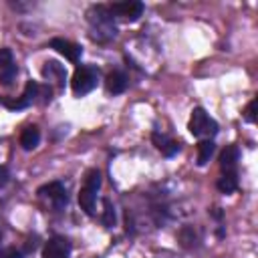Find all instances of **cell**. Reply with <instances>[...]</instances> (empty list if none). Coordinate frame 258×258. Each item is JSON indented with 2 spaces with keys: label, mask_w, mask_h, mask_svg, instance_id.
<instances>
[{
  "label": "cell",
  "mask_w": 258,
  "mask_h": 258,
  "mask_svg": "<svg viewBox=\"0 0 258 258\" xmlns=\"http://www.w3.org/2000/svg\"><path fill=\"white\" fill-rule=\"evenodd\" d=\"M218 189L222 194H234L238 189V175L236 173H224L220 179H218Z\"/></svg>",
  "instance_id": "9a60e30c"
},
{
  "label": "cell",
  "mask_w": 258,
  "mask_h": 258,
  "mask_svg": "<svg viewBox=\"0 0 258 258\" xmlns=\"http://www.w3.org/2000/svg\"><path fill=\"white\" fill-rule=\"evenodd\" d=\"M0 258H8L6 256V250H0Z\"/></svg>",
  "instance_id": "44dd1931"
},
{
  "label": "cell",
  "mask_w": 258,
  "mask_h": 258,
  "mask_svg": "<svg viewBox=\"0 0 258 258\" xmlns=\"http://www.w3.org/2000/svg\"><path fill=\"white\" fill-rule=\"evenodd\" d=\"M256 105H258V101L252 99V101L246 105V109H244V119H246L248 123H254V121H256Z\"/></svg>",
  "instance_id": "e0dca14e"
},
{
  "label": "cell",
  "mask_w": 258,
  "mask_h": 258,
  "mask_svg": "<svg viewBox=\"0 0 258 258\" xmlns=\"http://www.w3.org/2000/svg\"><path fill=\"white\" fill-rule=\"evenodd\" d=\"M97 81H99V71L95 67H89V64L77 67V71L73 75V81H71L73 93L77 97H83V95L91 93L97 87Z\"/></svg>",
  "instance_id": "277c9868"
},
{
  "label": "cell",
  "mask_w": 258,
  "mask_h": 258,
  "mask_svg": "<svg viewBox=\"0 0 258 258\" xmlns=\"http://www.w3.org/2000/svg\"><path fill=\"white\" fill-rule=\"evenodd\" d=\"M187 129L194 137H214L218 133V123L202 109V107H196L191 111V117H189V123H187Z\"/></svg>",
  "instance_id": "3957f363"
},
{
  "label": "cell",
  "mask_w": 258,
  "mask_h": 258,
  "mask_svg": "<svg viewBox=\"0 0 258 258\" xmlns=\"http://www.w3.org/2000/svg\"><path fill=\"white\" fill-rule=\"evenodd\" d=\"M238 157H240V151L236 145H228L222 155H220V167L224 173H236V163H238Z\"/></svg>",
  "instance_id": "30bf717a"
},
{
  "label": "cell",
  "mask_w": 258,
  "mask_h": 258,
  "mask_svg": "<svg viewBox=\"0 0 258 258\" xmlns=\"http://www.w3.org/2000/svg\"><path fill=\"white\" fill-rule=\"evenodd\" d=\"M103 226L105 228H113L115 226V222H117V214H115V208H113V204L105 198L103 200Z\"/></svg>",
  "instance_id": "2e32d148"
},
{
  "label": "cell",
  "mask_w": 258,
  "mask_h": 258,
  "mask_svg": "<svg viewBox=\"0 0 258 258\" xmlns=\"http://www.w3.org/2000/svg\"><path fill=\"white\" fill-rule=\"evenodd\" d=\"M42 77L44 79H48V81H56L58 85H64V79H67V71H64V67L60 64V62H56V60H46L44 62V67H42Z\"/></svg>",
  "instance_id": "8fae6325"
},
{
  "label": "cell",
  "mask_w": 258,
  "mask_h": 258,
  "mask_svg": "<svg viewBox=\"0 0 258 258\" xmlns=\"http://www.w3.org/2000/svg\"><path fill=\"white\" fill-rule=\"evenodd\" d=\"M214 149H216V145H214L212 139H202L198 143V165H206L210 161Z\"/></svg>",
  "instance_id": "5bb4252c"
},
{
  "label": "cell",
  "mask_w": 258,
  "mask_h": 258,
  "mask_svg": "<svg viewBox=\"0 0 258 258\" xmlns=\"http://www.w3.org/2000/svg\"><path fill=\"white\" fill-rule=\"evenodd\" d=\"M109 12L123 20H129V22H135L141 14H143V2H137V0H127V2H115L109 6Z\"/></svg>",
  "instance_id": "5b68a950"
},
{
  "label": "cell",
  "mask_w": 258,
  "mask_h": 258,
  "mask_svg": "<svg viewBox=\"0 0 258 258\" xmlns=\"http://www.w3.org/2000/svg\"><path fill=\"white\" fill-rule=\"evenodd\" d=\"M38 143H40V131H38V127H36V125H28V127L20 133V145H22V149L30 151V149H34Z\"/></svg>",
  "instance_id": "4fadbf2b"
},
{
  "label": "cell",
  "mask_w": 258,
  "mask_h": 258,
  "mask_svg": "<svg viewBox=\"0 0 258 258\" xmlns=\"http://www.w3.org/2000/svg\"><path fill=\"white\" fill-rule=\"evenodd\" d=\"M105 85H107V91H109L111 95H121V93L127 89V77H125V73H121V71H113V73L107 75Z\"/></svg>",
  "instance_id": "7c38bea8"
},
{
  "label": "cell",
  "mask_w": 258,
  "mask_h": 258,
  "mask_svg": "<svg viewBox=\"0 0 258 258\" xmlns=\"http://www.w3.org/2000/svg\"><path fill=\"white\" fill-rule=\"evenodd\" d=\"M8 167L6 165H0V187H4L6 183H8Z\"/></svg>",
  "instance_id": "d6986e66"
},
{
  "label": "cell",
  "mask_w": 258,
  "mask_h": 258,
  "mask_svg": "<svg viewBox=\"0 0 258 258\" xmlns=\"http://www.w3.org/2000/svg\"><path fill=\"white\" fill-rule=\"evenodd\" d=\"M50 48H54L58 54H62L71 62H77L81 58V54H83V46L77 44V42H71L67 38H52L50 40Z\"/></svg>",
  "instance_id": "52a82bcc"
},
{
  "label": "cell",
  "mask_w": 258,
  "mask_h": 258,
  "mask_svg": "<svg viewBox=\"0 0 258 258\" xmlns=\"http://www.w3.org/2000/svg\"><path fill=\"white\" fill-rule=\"evenodd\" d=\"M6 256H8V258H22V252L16 250V248H8V250H6Z\"/></svg>",
  "instance_id": "ffe728a7"
},
{
  "label": "cell",
  "mask_w": 258,
  "mask_h": 258,
  "mask_svg": "<svg viewBox=\"0 0 258 258\" xmlns=\"http://www.w3.org/2000/svg\"><path fill=\"white\" fill-rule=\"evenodd\" d=\"M87 22L91 28V38L95 42H109L117 36V26L113 20V14L109 12V6L103 4H93L87 10Z\"/></svg>",
  "instance_id": "6da1fadb"
},
{
  "label": "cell",
  "mask_w": 258,
  "mask_h": 258,
  "mask_svg": "<svg viewBox=\"0 0 258 258\" xmlns=\"http://www.w3.org/2000/svg\"><path fill=\"white\" fill-rule=\"evenodd\" d=\"M14 64V56H12V50L10 48H0V69L4 67H10Z\"/></svg>",
  "instance_id": "ac0fdd59"
},
{
  "label": "cell",
  "mask_w": 258,
  "mask_h": 258,
  "mask_svg": "<svg viewBox=\"0 0 258 258\" xmlns=\"http://www.w3.org/2000/svg\"><path fill=\"white\" fill-rule=\"evenodd\" d=\"M101 187V173L99 169H89L83 179V187L79 191V206L87 216L95 214V202H97V191Z\"/></svg>",
  "instance_id": "7a4b0ae2"
},
{
  "label": "cell",
  "mask_w": 258,
  "mask_h": 258,
  "mask_svg": "<svg viewBox=\"0 0 258 258\" xmlns=\"http://www.w3.org/2000/svg\"><path fill=\"white\" fill-rule=\"evenodd\" d=\"M151 139H153V145H155L165 157H173V155L179 151V143L173 141V139H169L167 135H163V133H159V131H153Z\"/></svg>",
  "instance_id": "9c48e42d"
},
{
  "label": "cell",
  "mask_w": 258,
  "mask_h": 258,
  "mask_svg": "<svg viewBox=\"0 0 258 258\" xmlns=\"http://www.w3.org/2000/svg\"><path fill=\"white\" fill-rule=\"evenodd\" d=\"M71 256V242L62 236L50 238L42 248V258H69Z\"/></svg>",
  "instance_id": "8992f818"
},
{
  "label": "cell",
  "mask_w": 258,
  "mask_h": 258,
  "mask_svg": "<svg viewBox=\"0 0 258 258\" xmlns=\"http://www.w3.org/2000/svg\"><path fill=\"white\" fill-rule=\"evenodd\" d=\"M38 194H40V196H48L56 208H62V206H67V202H69L67 187H64L60 181H50V183L38 187Z\"/></svg>",
  "instance_id": "ba28073f"
}]
</instances>
